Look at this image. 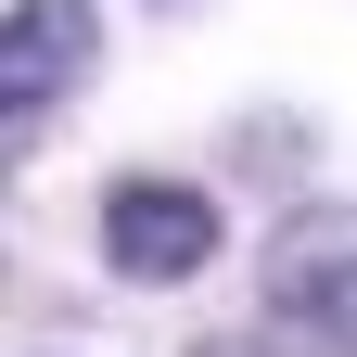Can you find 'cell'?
Returning a JSON list of instances; mask_svg holds the SVG:
<instances>
[{
	"instance_id": "277c9868",
	"label": "cell",
	"mask_w": 357,
	"mask_h": 357,
	"mask_svg": "<svg viewBox=\"0 0 357 357\" xmlns=\"http://www.w3.org/2000/svg\"><path fill=\"white\" fill-rule=\"evenodd\" d=\"M192 357H255V344H192Z\"/></svg>"
},
{
	"instance_id": "3957f363",
	"label": "cell",
	"mask_w": 357,
	"mask_h": 357,
	"mask_svg": "<svg viewBox=\"0 0 357 357\" xmlns=\"http://www.w3.org/2000/svg\"><path fill=\"white\" fill-rule=\"evenodd\" d=\"M89 52H102V13L89 0H13V26H0V115L38 128L89 77Z\"/></svg>"
},
{
	"instance_id": "6da1fadb",
	"label": "cell",
	"mask_w": 357,
	"mask_h": 357,
	"mask_svg": "<svg viewBox=\"0 0 357 357\" xmlns=\"http://www.w3.org/2000/svg\"><path fill=\"white\" fill-rule=\"evenodd\" d=\"M255 294L306 357H357V204H306L268 230L255 255Z\"/></svg>"
},
{
	"instance_id": "7a4b0ae2",
	"label": "cell",
	"mask_w": 357,
	"mask_h": 357,
	"mask_svg": "<svg viewBox=\"0 0 357 357\" xmlns=\"http://www.w3.org/2000/svg\"><path fill=\"white\" fill-rule=\"evenodd\" d=\"M102 255L128 281H192L217 255V192H192V178H115L102 192Z\"/></svg>"
}]
</instances>
